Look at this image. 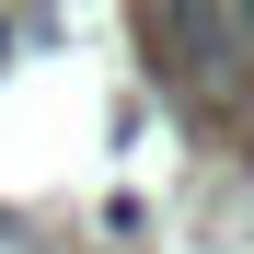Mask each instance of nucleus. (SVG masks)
Returning <instances> with one entry per match:
<instances>
[{
    "mask_svg": "<svg viewBox=\"0 0 254 254\" xmlns=\"http://www.w3.org/2000/svg\"><path fill=\"white\" fill-rule=\"evenodd\" d=\"M139 35L174 93H231L243 81V35L220 23V0H139Z\"/></svg>",
    "mask_w": 254,
    "mask_h": 254,
    "instance_id": "nucleus-1",
    "label": "nucleus"
}]
</instances>
